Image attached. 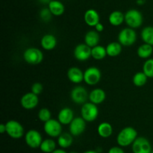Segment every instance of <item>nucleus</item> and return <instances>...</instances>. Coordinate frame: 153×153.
I'll use <instances>...</instances> for the list:
<instances>
[{"label": "nucleus", "instance_id": "obj_38", "mask_svg": "<svg viewBox=\"0 0 153 153\" xmlns=\"http://www.w3.org/2000/svg\"><path fill=\"white\" fill-rule=\"evenodd\" d=\"M52 153H67L66 151H64L62 148H58V149H55V151L52 152Z\"/></svg>", "mask_w": 153, "mask_h": 153}, {"label": "nucleus", "instance_id": "obj_6", "mask_svg": "<svg viewBox=\"0 0 153 153\" xmlns=\"http://www.w3.org/2000/svg\"><path fill=\"white\" fill-rule=\"evenodd\" d=\"M6 133L13 139H19L24 135V128L19 122L16 120H10L7 122Z\"/></svg>", "mask_w": 153, "mask_h": 153}, {"label": "nucleus", "instance_id": "obj_30", "mask_svg": "<svg viewBox=\"0 0 153 153\" xmlns=\"http://www.w3.org/2000/svg\"><path fill=\"white\" fill-rule=\"evenodd\" d=\"M147 79V76L143 71L137 72L133 76L132 81L134 86H136L137 87H141L146 83Z\"/></svg>", "mask_w": 153, "mask_h": 153}, {"label": "nucleus", "instance_id": "obj_41", "mask_svg": "<svg viewBox=\"0 0 153 153\" xmlns=\"http://www.w3.org/2000/svg\"><path fill=\"white\" fill-rule=\"evenodd\" d=\"M84 153H98L97 151H95V150H88V151H86Z\"/></svg>", "mask_w": 153, "mask_h": 153}, {"label": "nucleus", "instance_id": "obj_22", "mask_svg": "<svg viewBox=\"0 0 153 153\" xmlns=\"http://www.w3.org/2000/svg\"><path fill=\"white\" fill-rule=\"evenodd\" d=\"M108 21L111 25L114 26H119L125 21V14L120 10H114L109 15Z\"/></svg>", "mask_w": 153, "mask_h": 153}, {"label": "nucleus", "instance_id": "obj_5", "mask_svg": "<svg viewBox=\"0 0 153 153\" xmlns=\"http://www.w3.org/2000/svg\"><path fill=\"white\" fill-rule=\"evenodd\" d=\"M82 117L86 122H94L97 118L99 115V109L97 104L92 102H86L82 104L81 108Z\"/></svg>", "mask_w": 153, "mask_h": 153}, {"label": "nucleus", "instance_id": "obj_3", "mask_svg": "<svg viewBox=\"0 0 153 153\" xmlns=\"http://www.w3.org/2000/svg\"><path fill=\"white\" fill-rule=\"evenodd\" d=\"M23 58L28 64L37 65L43 61V54L38 48L29 47L24 51Z\"/></svg>", "mask_w": 153, "mask_h": 153}, {"label": "nucleus", "instance_id": "obj_1", "mask_svg": "<svg viewBox=\"0 0 153 153\" xmlns=\"http://www.w3.org/2000/svg\"><path fill=\"white\" fill-rule=\"evenodd\" d=\"M137 137V132L134 128L126 127L123 128L117 136V142L121 147L128 146Z\"/></svg>", "mask_w": 153, "mask_h": 153}, {"label": "nucleus", "instance_id": "obj_29", "mask_svg": "<svg viewBox=\"0 0 153 153\" xmlns=\"http://www.w3.org/2000/svg\"><path fill=\"white\" fill-rule=\"evenodd\" d=\"M40 148L44 153H52L56 149V143L53 140L46 139L43 140Z\"/></svg>", "mask_w": 153, "mask_h": 153}, {"label": "nucleus", "instance_id": "obj_31", "mask_svg": "<svg viewBox=\"0 0 153 153\" xmlns=\"http://www.w3.org/2000/svg\"><path fill=\"white\" fill-rule=\"evenodd\" d=\"M143 72L148 78H153V58H148L143 66Z\"/></svg>", "mask_w": 153, "mask_h": 153}, {"label": "nucleus", "instance_id": "obj_2", "mask_svg": "<svg viewBox=\"0 0 153 153\" xmlns=\"http://www.w3.org/2000/svg\"><path fill=\"white\" fill-rule=\"evenodd\" d=\"M137 40V34L134 28H123L118 34V42L122 46H130L134 44Z\"/></svg>", "mask_w": 153, "mask_h": 153}, {"label": "nucleus", "instance_id": "obj_20", "mask_svg": "<svg viewBox=\"0 0 153 153\" xmlns=\"http://www.w3.org/2000/svg\"><path fill=\"white\" fill-rule=\"evenodd\" d=\"M100 37L98 32L96 30H91L88 32L85 36V44H86L90 47L93 48L97 46L100 42Z\"/></svg>", "mask_w": 153, "mask_h": 153}, {"label": "nucleus", "instance_id": "obj_11", "mask_svg": "<svg viewBox=\"0 0 153 153\" xmlns=\"http://www.w3.org/2000/svg\"><path fill=\"white\" fill-rule=\"evenodd\" d=\"M132 151L134 153H151L152 146L146 138L139 136L132 143Z\"/></svg>", "mask_w": 153, "mask_h": 153}, {"label": "nucleus", "instance_id": "obj_19", "mask_svg": "<svg viewBox=\"0 0 153 153\" xmlns=\"http://www.w3.org/2000/svg\"><path fill=\"white\" fill-rule=\"evenodd\" d=\"M106 98L105 92L103 89L100 88H94V90L91 92L89 94V100L92 103L95 104H100L102 103Z\"/></svg>", "mask_w": 153, "mask_h": 153}, {"label": "nucleus", "instance_id": "obj_39", "mask_svg": "<svg viewBox=\"0 0 153 153\" xmlns=\"http://www.w3.org/2000/svg\"><path fill=\"white\" fill-rule=\"evenodd\" d=\"M38 1L43 4H49L52 0H38Z\"/></svg>", "mask_w": 153, "mask_h": 153}, {"label": "nucleus", "instance_id": "obj_4", "mask_svg": "<svg viewBox=\"0 0 153 153\" xmlns=\"http://www.w3.org/2000/svg\"><path fill=\"white\" fill-rule=\"evenodd\" d=\"M143 15L136 9H130L125 14V22L129 28H139L143 23Z\"/></svg>", "mask_w": 153, "mask_h": 153}, {"label": "nucleus", "instance_id": "obj_17", "mask_svg": "<svg viewBox=\"0 0 153 153\" xmlns=\"http://www.w3.org/2000/svg\"><path fill=\"white\" fill-rule=\"evenodd\" d=\"M67 76L70 82L73 83H80L84 80V73L77 67H72L67 71Z\"/></svg>", "mask_w": 153, "mask_h": 153}, {"label": "nucleus", "instance_id": "obj_36", "mask_svg": "<svg viewBox=\"0 0 153 153\" xmlns=\"http://www.w3.org/2000/svg\"><path fill=\"white\" fill-rule=\"evenodd\" d=\"M95 29L96 31L98 32H102L104 30V26L101 23V22H99L98 24L95 26Z\"/></svg>", "mask_w": 153, "mask_h": 153}, {"label": "nucleus", "instance_id": "obj_32", "mask_svg": "<svg viewBox=\"0 0 153 153\" xmlns=\"http://www.w3.org/2000/svg\"><path fill=\"white\" fill-rule=\"evenodd\" d=\"M51 116L52 114L50 110L47 108H42L38 112V118L44 123L51 119Z\"/></svg>", "mask_w": 153, "mask_h": 153}, {"label": "nucleus", "instance_id": "obj_7", "mask_svg": "<svg viewBox=\"0 0 153 153\" xmlns=\"http://www.w3.org/2000/svg\"><path fill=\"white\" fill-rule=\"evenodd\" d=\"M43 129L48 136L51 137H58L62 134V126L61 122L56 119H49L44 123Z\"/></svg>", "mask_w": 153, "mask_h": 153}, {"label": "nucleus", "instance_id": "obj_14", "mask_svg": "<svg viewBox=\"0 0 153 153\" xmlns=\"http://www.w3.org/2000/svg\"><path fill=\"white\" fill-rule=\"evenodd\" d=\"M74 57L77 60L84 62L91 57V47L86 44H79L74 49Z\"/></svg>", "mask_w": 153, "mask_h": 153}, {"label": "nucleus", "instance_id": "obj_24", "mask_svg": "<svg viewBox=\"0 0 153 153\" xmlns=\"http://www.w3.org/2000/svg\"><path fill=\"white\" fill-rule=\"evenodd\" d=\"M107 55L111 57L117 56L122 51V45L119 42H111L106 46Z\"/></svg>", "mask_w": 153, "mask_h": 153}, {"label": "nucleus", "instance_id": "obj_28", "mask_svg": "<svg viewBox=\"0 0 153 153\" xmlns=\"http://www.w3.org/2000/svg\"><path fill=\"white\" fill-rule=\"evenodd\" d=\"M107 56L106 48L103 46L97 45L91 48V57L96 60H102Z\"/></svg>", "mask_w": 153, "mask_h": 153}, {"label": "nucleus", "instance_id": "obj_33", "mask_svg": "<svg viewBox=\"0 0 153 153\" xmlns=\"http://www.w3.org/2000/svg\"><path fill=\"white\" fill-rule=\"evenodd\" d=\"M39 15H40V18L41 19V20L45 22H49L52 16V14L51 13L49 8H42L40 10Z\"/></svg>", "mask_w": 153, "mask_h": 153}, {"label": "nucleus", "instance_id": "obj_8", "mask_svg": "<svg viewBox=\"0 0 153 153\" xmlns=\"http://www.w3.org/2000/svg\"><path fill=\"white\" fill-rule=\"evenodd\" d=\"M101 77V71L97 67H90L87 68L84 72V81L88 85H96L100 82Z\"/></svg>", "mask_w": 153, "mask_h": 153}, {"label": "nucleus", "instance_id": "obj_35", "mask_svg": "<svg viewBox=\"0 0 153 153\" xmlns=\"http://www.w3.org/2000/svg\"><path fill=\"white\" fill-rule=\"evenodd\" d=\"M108 153H125L123 149L120 146H114L109 149Z\"/></svg>", "mask_w": 153, "mask_h": 153}, {"label": "nucleus", "instance_id": "obj_16", "mask_svg": "<svg viewBox=\"0 0 153 153\" xmlns=\"http://www.w3.org/2000/svg\"><path fill=\"white\" fill-rule=\"evenodd\" d=\"M74 118L73 110L69 107H64L60 110L58 115V120L61 124H70Z\"/></svg>", "mask_w": 153, "mask_h": 153}, {"label": "nucleus", "instance_id": "obj_34", "mask_svg": "<svg viewBox=\"0 0 153 153\" xmlns=\"http://www.w3.org/2000/svg\"><path fill=\"white\" fill-rule=\"evenodd\" d=\"M43 89V86L40 82H34V84L31 86V92H33L34 94H37V95H39L42 93Z\"/></svg>", "mask_w": 153, "mask_h": 153}, {"label": "nucleus", "instance_id": "obj_13", "mask_svg": "<svg viewBox=\"0 0 153 153\" xmlns=\"http://www.w3.org/2000/svg\"><path fill=\"white\" fill-rule=\"evenodd\" d=\"M39 102L38 95L33 92L25 93L21 98V106L25 110H32L37 106Z\"/></svg>", "mask_w": 153, "mask_h": 153}, {"label": "nucleus", "instance_id": "obj_26", "mask_svg": "<svg viewBox=\"0 0 153 153\" xmlns=\"http://www.w3.org/2000/svg\"><path fill=\"white\" fill-rule=\"evenodd\" d=\"M73 135L70 133H63L58 137V144L63 148L70 147L73 143Z\"/></svg>", "mask_w": 153, "mask_h": 153}, {"label": "nucleus", "instance_id": "obj_18", "mask_svg": "<svg viewBox=\"0 0 153 153\" xmlns=\"http://www.w3.org/2000/svg\"><path fill=\"white\" fill-rule=\"evenodd\" d=\"M40 44L46 50H52L56 46L57 39L55 36L52 34H44L40 40Z\"/></svg>", "mask_w": 153, "mask_h": 153}, {"label": "nucleus", "instance_id": "obj_25", "mask_svg": "<svg viewBox=\"0 0 153 153\" xmlns=\"http://www.w3.org/2000/svg\"><path fill=\"white\" fill-rule=\"evenodd\" d=\"M153 52V46L148 44H143L137 48V53L140 58H148L151 56Z\"/></svg>", "mask_w": 153, "mask_h": 153}, {"label": "nucleus", "instance_id": "obj_40", "mask_svg": "<svg viewBox=\"0 0 153 153\" xmlns=\"http://www.w3.org/2000/svg\"><path fill=\"white\" fill-rule=\"evenodd\" d=\"M145 2V0H137V3L140 5H142V4H144Z\"/></svg>", "mask_w": 153, "mask_h": 153}, {"label": "nucleus", "instance_id": "obj_43", "mask_svg": "<svg viewBox=\"0 0 153 153\" xmlns=\"http://www.w3.org/2000/svg\"><path fill=\"white\" fill-rule=\"evenodd\" d=\"M151 153H153V150H152V152H151Z\"/></svg>", "mask_w": 153, "mask_h": 153}, {"label": "nucleus", "instance_id": "obj_23", "mask_svg": "<svg viewBox=\"0 0 153 153\" xmlns=\"http://www.w3.org/2000/svg\"><path fill=\"white\" fill-rule=\"evenodd\" d=\"M97 132L101 137L108 138L111 136L113 133V127L110 123L104 122L99 124L97 128Z\"/></svg>", "mask_w": 153, "mask_h": 153}, {"label": "nucleus", "instance_id": "obj_12", "mask_svg": "<svg viewBox=\"0 0 153 153\" xmlns=\"http://www.w3.org/2000/svg\"><path fill=\"white\" fill-rule=\"evenodd\" d=\"M86 128V121L82 117H76L69 124L70 133L73 136H79Z\"/></svg>", "mask_w": 153, "mask_h": 153}, {"label": "nucleus", "instance_id": "obj_21", "mask_svg": "<svg viewBox=\"0 0 153 153\" xmlns=\"http://www.w3.org/2000/svg\"><path fill=\"white\" fill-rule=\"evenodd\" d=\"M48 8L50 10L52 15L57 16L62 15L65 10V7H64V4L58 0H52L50 3L48 4Z\"/></svg>", "mask_w": 153, "mask_h": 153}, {"label": "nucleus", "instance_id": "obj_15", "mask_svg": "<svg viewBox=\"0 0 153 153\" xmlns=\"http://www.w3.org/2000/svg\"><path fill=\"white\" fill-rule=\"evenodd\" d=\"M84 20L89 26L95 27L100 22V15L94 9H88L84 14Z\"/></svg>", "mask_w": 153, "mask_h": 153}, {"label": "nucleus", "instance_id": "obj_42", "mask_svg": "<svg viewBox=\"0 0 153 153\" xmlns=\"http://www.w3.org/2000/svg\"><path fill=\"white\" fill-rule=\"evenodd\" d=\"M70 153H77V152H70Z\"/></svg>", "mask_w": 153, "mask_h": 153}, {"label": "nucleus", "instance_id": "obj_37", "mask_svg": "<svg viewBox=\"0 0 153 153\" xmlns=\"http://www.w3.org/2000/svg\"><path fill=\"white\" fill-rule=\"evenodd\" d=\"M6 132V125L5 124H0V133L3 134Z\"/></svg>", "mask_w": 153, "mask_h": 153}, {"label": "nucleus", "instance_id": "obj_9", "mask_svg": "<svg viewBox=\"0 0 153 153\" xmlns=\"http://www.w3.org/2000/svg\"><path fill=\"white\" fill-rule=\"evenodd\" d=\"M72 100L77 104H84L89 98V94L86 88L81 86L74 87L70 92Z\"/></svg>", "mask_w": 153, "mask_h": 153}, {"label": "nucleus", "instance_id": "obj_10", "mask_svg": "<svg viewBox=\"0 0 153 153\" xmlns=\"http://www.w3.org/2000/svg\"><path fill=\"white\" fill-rule=\"evenodd\" d=\"M25 140L27 145L32 148H40L43 139L40 132L34 129H31L27 131L25 135Z\"/></svg>", "mask_w": 153, "mask_h": 153}, {"label": "nucleus", "instance_id": "obj_27", "mask_svg": "<svg viewBox=\"0 0 153 153\" xmlns=\"http://www.w3.org/2000/svg\"><path fill=\"white\" fill-rule=\"evenodd\" d=\"M141 38L145 44L153 46V26H146L141 31Z\"/></svg>", "mask_w": 153, "mask_h": 153}]
</instances>
